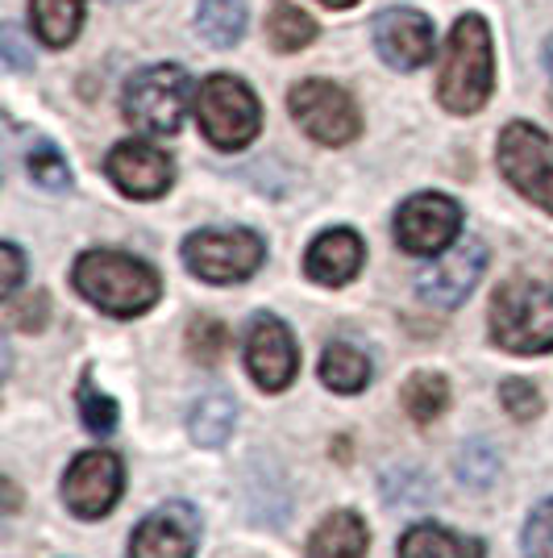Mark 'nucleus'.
I'll list each match as a JSON object with an SVG mask.
<instances>
[{
    "label": "nucleus",
    "mask_w": 553,
    "mask_h": 558,
    "mask_svg": "<svg viewBox=\"0 0 553 558\" xmlns=\"http://www.w3.org/2000/svg\"><path fill=\"white\" fill-rule=\"evenodd\" d=\"M491 338L507 354H550L553 350V283L516 276L491 301Z\"/></svg>",
    "instance_id": "nucleus-3"
},
{
    "label": "nucleus",
    "mask_w": 553,
    "mask_h": 558,
    "mask_svg": "<svg viewBox=\"0 0 553 558\" xmlns=\"http://www.w3.org/2000/svg\"><path fill=\"white\" fill-rule=\"evenodd\" d=\"M25 167H29V180L50 187V192H59V187L71 184L67 159H63V155H59V146H50L47 138L29 142V150H25Z\"/></svg>",
    "instance_id": "nucleus-25"
},
{
    "label": "nucleus",
    "mask_w": 553,
    "mask_h": 558,
    "mask_svg": "<svg viewBox=\"0 0 553 558\" xmlns=\"http://www.w3.org/2000/svg\"><path fill=\"white\" fill-rule=\"evenodd\" d=\"M0 47H4V59H9V68H13V71L34 68V54L25 50L22 29H17V25H4V34H0Z\"/></svg>",
    "instance_id": "nucleus-33"
},
{
    "label": "nucleus",
    "mask_w": 553,
    "mask_h": 558,
    "mask_svg": "<svg viewBox=\"0 0 553 558\" xmlns=\"http://www.w3.org/2000/svg\"><path fill=\"white\" fill-rule=\"evenodd\" d=\"M79 417L84 425L93 429V434H113L116 429V400L105 392H96V384L84 375V384H79Z\"/></svg>",
    "instance_id": "nucleus-27"
},
{
    "label": "nucleus",
    "mask_w": 553,
    "mask_h": 558,
    "mask_svg": "<svg viewBox=\"0 0 553 558\" xmlns=\"http://www.w3.org/2000/svg\"><path fill=\"white\" fill-rule=\"evenodd\" d=\"M105 171L134 201H159L162 192L171 187V180H175L171 159L150 142H121V146H113L109 159H105Z\"/></svg>",
    "instance_id": "nucleus-14"
},
{
    "label": "nucleus",
    "mask_w": 553,
    "mask_h": 558,
    "mask_svg": "<svg viewBox=\"0 0 553 558\" xmlns=\"http://www.w3.org/2000/svg\"><path fill=\"white\" fill-rule=\"evenodd\" d=\"M483 267H487V246L479 238H466L454 251H445L433 267L420 271L416 292H420V301L433 304V308H458L475 292V283L483 279Z\"/></svg>",
    "instance_id": "nucleus-12"
},
{
    "label": "nucleus",
    "mask_w": 553,
    "mask_h": 558,
    "mask_svg": "<svg viewBox=\"0 0 553 558\" xmlns=\"http://www.w3.org/2000/svg\"><path fill=\"white\" fill-rule=\"evenodd\" d=\"M233 425H237V409H233L230 396L208 392L192 404L187 434H192V442H200V446H225L233 434Z\"/></svg>",
    "instance_id": "nucleus-19"
},
{
    "label": "nucleus",
    "mask_w": 553,
    "mask_h": 558,
    "mask_svg": "<svg viewBox=\"0 0 553 558\" xmlns=\"http://www.w3.org/2000/svg\"><path fill=\"white\" fill-rule=\"evenodd\" d=\"M187 96H192L187 71L155 63V68H142L125 84V117L142 134H175L184 121Z\"/></svg>",
    "instance_id": "nucleus-5"
},
{
    "label": "nucleus",
    "mask_w": 553,
    "mask_h": 558,
    "mask_svg": "<svg viewBox=\"0 0 553 558\" xmlns=\"http://www.w3.org/2000/svg\"><path fill=\"white\" fill-rule=\"evenodd\" d=\"M520 550H525V558H553V496L529 512Z\"/></svg>",
    "instance_id": "nucleus-28"
},
{
    "label": "nucleus",
    "mask_w": 553,
    "mask_h": 558,
    "mask_svg": "<svg viewBox=\"0 0 553 558\" xmlns=\"http://www.w3.org/2000/svg\"><path fill=\"white\" fill-rule=\"evenodd\" d=\"M462 230L458 201L441 196V192H420L408 196L395 213V242L408 255H445L454 246Z\"/></svg>",
    "instance_id": "nucleus-9"
},
{
    "label": "nucleus",
    "mask_w": 553,
    "mask_h": 558,
    "mask_svg": "<svg viewBox=\"0 0 553 558\" xmlns=\"http://www.w3.org/2000/svg\"><path fill=\"white\" fill-rule=\"evenodd\" d=\"M500 400H504V409L512 413L516 421H532V417H541V392L532 388L529 379H507L504 388H500Z\"/></svg>",
    "instance_id": "nucleus-29"
},
{
    "label": "nucleus",
    "mask_w": 553,
    "mask_h": 558,
    "mask_svg": "<svg viewBox=\"0 0 553 558\" xmlns=\"http://www.w3.org/2000/svg\"><path fill=\"white\" fill-rule=\"evenodd\" d=\"M495 88V63H491V34L479 13L458 17L445 63H441L438 100L450 113H479Z\"/></svg>",
    "instance_id": "nucleus-2"
},
{
    "label": "nucleus",
    "mask_w": 553,
    "mask_h": 558,
    "mask_svg": "<svg viewBox=\"0 0 553 558\" xmlns=\"http://www.w3.org/2000/svg\"><path fill=\"white\" fill-rule=\"evenodd\" d=\"M500 171L504 180L520 196H529L532 205H541L545 213H553V142L550 134H541L537 125L512 121L500 134Z\"/></svg>",
    "instance_id": "nucleus-7"
},
{
    "label": "nucleus",
    "mask_w": 553,
    "mask_h": 558,
    "mask_svg": "<svg viewBox=\"0 0 553 558\" xmlns=\"http://www.w3.org/2000/svg\"><path fill=\"white\" fill-rule=\"evenodd\" d=\"M267 258L262 238L250 230H200L184 242V263L208 283H242Z\"/></svg>",
    "instance_id": "nucleus-6"
},
{
    "label": "nucleus",
    "mask_w": 553,
    "mask_h": 558,
    "mask_svg": "<svg viewBox=\"0 0 553 558\" xmlns=\"http://www.w3.org/2000/svg\"><path fill=\"white\" fill-rule=\"evenodd\" d=\"M75 288L109 317H138L162 296V279L142 258L121 251H88L75 258Z\"/></svg>",
    "instance_id": "nucleus-1"
},
{
    "label": "nucleus",
    "mask_w": 553,
    "mask_h": 558,
    "mask_svg": "<svg viewBox=\"0 0 553 558\" xmlns=\"http://www.w3.org/2000/svg\"><path fill=\"white\" fill-rule=\"evenodd\" d=\"M545 68L553 71V38H550V43H545Z\"/></svg>",
    "instance_id": "nucleus-35"
},
{
    "label": "nucleus",
    "mask_w": 553,
    "mask_h": 558,
    "mask_svg": "<svg viewBox=\"0 0 553 558\" xmlns=\"http://www.w3.org/2000/svg\"><path fill=\"white\" fill-rule=\"evenodd\" d=\"M47 292H34L29 301H9V326L13 329H25V333H34V329H42L47 326Z\"/></svg>",
    "instance_id": "nucleus-31"
},
{
    "label": "nucleus",
    "mask_w": 553,
    "mask_h": 558,
    "mask_svg": "<svg viewBox=\"0 0 553 558\" xmlns=\"http://www.w3.org/2000/svg\"><path fill=\"white\" fill-rule=\"evenodd\" d=\"M458 475L462 484H475V488H487L491 475H495V454L487 450V442H470L458 454Z\"/></svg>",
    "instance_id": "nucleus-30"
},
{
    "label": "nucleus",
    "mask_w": 553,
    "mask_h": 558,
    "mask_svg": "<svg viewBox=\"0 0 553 558\" xmlns=\"http://www.w3.org/2000/svg\"><path fill=\"white\" fill-rule=\"evenodd\" d=\"M321 4H329V9H349L354 0H321Z\"/></svg>",
    "instance_id": "nucleus-34"
},
{
    "label": "nucleus",
    "mask_w": 553,
    "mask_h": 558,
    "mask_svg": "<svg viewBox=\"0 0 553 558\" xmlns=\"http://www.w3.org/2000/svg\"><path fill=\"white\" fill-rule=\"evenodd\" d=\"M370 534L358 512L337 509L329 512L308 537V558H367Z\"/></svg>",
    "instance_id": "nucleus-17"
},
{
    "label": "nucleus",
    "mask_w": 553,
    "mask_h": 558,
    "mask_svg": "<svg viewBox=\"0 0 553 558\" xmlns=\"http://www.w3.org/2000/svg\"><path fill=\"white\" fill-rule=\"evenodd\" d=\"M246 372L262 392H283L300 372V350L292 342V329L271 313L254 317L246 333Z\"/></svg>",
    "instance_id": "nucleus-11"
},
{
    "label": "nucleus",
    "mask_w": 553,
    "mask_h": 558,
    "mask_svg": "<svg viewBox=\"0 0 553 558\" xmlns=\"http://www.w3.org/2000/svg\"><path fill=\"white\" fill-rule=\"evenodd\" d=\"M225 350H230V329L221 326L217 317H196L192 326H187V354L196 359V363H221L225 359Z\"/></svg>",
    "instance_id": "nucleus-26"
},
{
    "label": "nucleus",
    "mask_w": 553,
    "mask_h": 558,
    "mask_svg": "<svg viewBox=\"0 0 553 558\" xmlns=\"http://www.w3.org/2000/svg\"><path fill=\"white\" fill-rule=\"evenodd\" d=\"M400 404H404V413H408L416 425L438 421L441 413L450 409V384H445V375H438V372L408 375V384L400 388Z\"/></svg>",
    "instance_id": "nucleus-20"
},
{
    "label": "nucleus",
    "mask_w": 553,
    "mask_h": 558,
    "mask_svg": "<svg viewBox=\"0 0 553 558\" xmlns=\"http://www.w3.org/2000/svg\"><path fill=\"white\" fill-rule=\"evenodd\" d=\"M200 546V512L171 500L155 509L130 537V558H196Z\"/></svg>",
    "instance_id": "nucleus-13"
},
{
    "label": "nucleus",
    "mask_w": 553,
    "mask_h": 558,
    "mask_svg": "<svg viewBox=\"0 0 553 558\" xmlns=\"http://www.w3.org/2000/svg\"><path fill=\"white\" fill-rule=\"evenodd\" d=\"M196 121L205 130V138L221 150H242L258 138L262 130V109L254 93L233 80V75H212L200 84V96H196Z\"/></svg>",
    "instance_id": "nucleus-4"
},
{
    "label": "nucleus",
    "mask_w": 553,
    "mask_h": 558,
    "mask_svg": "<svg viewBox=\"0 0 553 558\" xmlns=\"http://www.w3.org/2000/svg\"><path fill=\"white\" fill-rule=\"evenodd\" d=\"M0 263H4V276H0V292H4V301H13V292L22 288L25 258H22V251H17L13 242H4V246H0Z\"/></svg>",
    "instance_id": "nucleus-32"
},
{
    "label": "nucleus",
    "mask_w": 553,
    "mask_h": 558,
    "mask_svg": "<svg viewBox=\"0 0 553 558\" xmlns=\"http://www.w3.org/2000/svg\"><path fill=\"white\" fill-rule=\"evenodd\" d=\"M267 38H271V47L283 50V54H292V50L308 47L312 38H317V25L308 13H300L296 4H287V0H279L275 13H271V25H267Z\"/></svg>",
    "instance_id": "nucleus-24"
},
{
    "label": "nucleus",
    "mask_w": 553,
    "mask_h": 558,
    "mask_svg": "<svg viewBox=\"0 0 553 558\" xmlns=\"http://www.w3.org/2000/svg\"><path fill=\"white\" fill-rule=\"evenodd\" d=\"M400 558H479L475 542H462L458 534L420 521L408 534L400 537Z\"/></svg>",
    "instance_id": "nucleus-21"
},
{
    "label": "nucleus",
    "mask_w": 553,
    "mask_h": 558,
    "mask_svg": "<svg viewBox=\"0 0 553 558\" xmlns=\"http://www.w3.org/2000/svg\"><path fill=\"white\" fill-rule=\"evenodd\" d=\"M29 13H34V29L47 47H67L75 43L79 22H84V0H34Z\"/></svg>",
    "instance_id": "nucleus-22"
},
{
    "label": "nucleus",
    "mask_w": 553,
    "mask_h": 558,
    "mask_svg": "<svg viewBox=\"0 0 553 558\" xmlns=\"http://www.w3.org/2000/svg\"><path fill=\"white\" fill-rule=\"evenodd\" d=\"M374 50L383 54V63H392L400 71L425 68L433 59V22L416 9H388L379 13L374 25Z\"/></svg>",
    "instance_id": "nucleus-15"
},
{
    "label": "nucleus",
    "mask_w": 553,
    "mask_h": 558,
    "mask_svg": "<svg viewBox=\"0 0 553 558\" xmlns=\"http://www.w3.org/2000/svg\"><path fill=\"white\" fill-rule=\"evenodd\" d=\"M292 117L300 121L304 134L317 138L321 146H346L362 130L358 105L337 84H324V80H304L292 88Z\"/></svg>",
    "instance_id": "nucleus-8"
},
{
    "label": "nucleus",
    "mask_w": 553,
    "mask_h": 558,
    "mask_svg": "<svg viewBox=\"0 0 553 558\" xmlns=\"http://www.w3.org/2000/svg\"><path fill=\"white\" fill-rule=\"evenodd\" d=\"M370 375H374L370 359L358 347H349V342H333V347L321 354V384L333 388V392H342V396L362 392L370 384Z\"/></svg>",
    "instance_id": "nucleus-18"
},
{
    "label": "nucleus",
    "mask_w": 553,
    "mask_h": 558,
    "mask_svg": "<svg viewBox=\"0 0 553 558\" xmlns=\"http://www.w3.org/2000/svg\"><path fill=\"white\" fill-rule=\"evenodd\" d=\"M196 25L212 47H233L246 34V0H200Z\"/></svg>",
    "instance_id": "nucleus-23"
},
{
    "label": "nucleus",
    "mask_w": 553,
    "mask_h": 558,
    "mask_svg": "<svg viewBox=\"0 0 553 558\" xmlns=\"http://www.w3.org/2000/svg\"><path fill=\"white\" fill-rule=\"evenodd\" d=\"M362 258H367V246L354 230H329L321 233L308 255H304V271L312 283H324V288H342L349 279L362 271Z\"/></svg>",
    "instance_id": "nucleus-16"
},
{
    "label": "nucleus",
    "mask_w": 553,
    "mask_h": 558,
    "mask_svg": "<svg viewBox=\"0 0 553 558\" xmlns=\"http://www.w3.org/2000/svg\"><path fill=\"white\" fill-rule=\"evenodd\" d=\"M125 488V471L113 450H84L63 475V500L79 521H100L109 517Z\"/></svg>",
    "instance_id": "nucleus-10"
}]
</instances>
